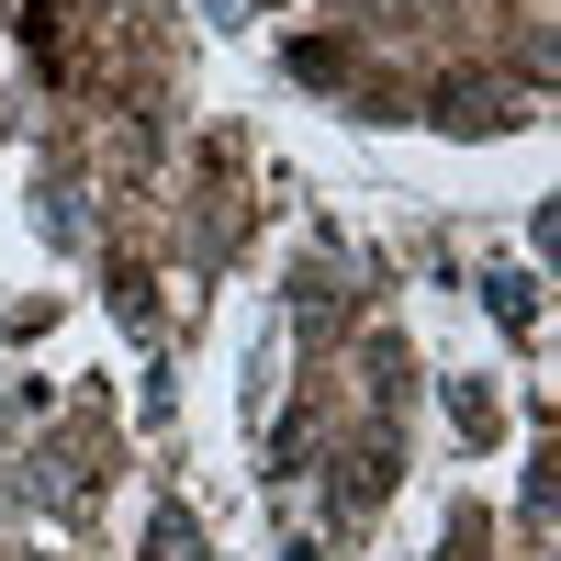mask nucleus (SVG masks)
Instances as JSON below:
<instances>
[{
  "label": "nucleus",
  "mask_w": 561,
  "mask_h": 561,
  "mask_svg": "<svg viewBox=\"0 0 561 561\" xmlns=\"http://www.w3.org/2000/svg\"><path fill=\"white\" fill-rule=\"evenodd\" d=\"M147 561H192V517H158V539H147Z\"/></svg>",
  "instance_id": "nucleus-2"
},
{
  "label": "nucleus",
  "mask_w": 561,
  "mask_h": 561,
  "mask_svg": "<svg viewBox=\"0 0 561 561\" xmlns=\"http://www.w3.org/2000/svg\"><path fill=\"white\" fill-rule=\"evenodd\" d=\"M494 314H505V325H517V337H528V325H539V304H528V280H517V270H505V280H494Z\"/></svg>",
  "instance_id": "nucleus-1"
}]
</instances>
